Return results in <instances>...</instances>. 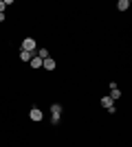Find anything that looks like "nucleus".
I'll use <instances>...</instances> for the list:
<instances>
[{
    "label": "nucleus",
    "mask_w": 132,
    "mask_h": 147,
    "mask_svg": "<svg viewBox=\"0 0 132 147\" xmlns=\"http://www.w3.org/2000/svg\"><path fill=\"white\" fill-rule=\"evenodd\" d=\"M35 49H38V42H35L33 37H26L24 42H22V49H20V51H29V53H35Z\"/></svg>",
    "instance_id": "obj_1"
},
{
    "label": "nucleus",
    "mask_w": 132,
    "mask_h": 147,
    "mask_svg": "<svg viewBox=\"0 0 132 147\" xmlns=\"http://www.w3.org/2000/svg\"><path fill=\"white\" fill-rule=\"evenodd\" d=\"M51 112H53L51 121L57 123V121H60V117H62V105H60V103H53V105H51Z\"/></svg>",
    "instance_id": "obj_2"
},
{
    "label": "nucleus",
    "mask_w": 132,
    "mask_h": 147,
    "mask_svg": "<svg viewBox=\"0 0 132 147\" xmlns=\"http://www.w3.org/2000/svg\"><path fill=\"white\" fill-rule=\"evenodd\" d=\"M42 66L46 68V70H55V59H51V57H46V59H42Z\"/></svg>",
    "instance_id": "obj_3"
},
{
    "label": "nucleus",
    "mask_w": 132,
    "mask_h": 147,
    "mask_svg": "<svg viewBox=\"0 0 132 147\" xmlns=\"http://www.w3.org/2000/svg\"><path fill=\"white\" fill-rule=\"evenodd\" d=\"M29 117H31V121H42V112H40V108H33V110L29 112Z\"/></svg>",
    "instance_id": "obj_4"
},
{
    "label": "nucleus",
    "mask_w": 132,
    "mask_h": 147,
    "mask_svg": "<svg viewBox=\"0 0 132 147\" xmlns=\"http://www.w3.org/2000/svg\"><path fill=\"white\" fill-rule=\"evenodd\" d=\"M35 57V53H29V51H20V59L22 61H31Z\"/></svg>",
    "instance_id": "obj_5"
},
{
    "label": "nucleus",
    "mask_w": 132,
    "mask_h": 147,
    "mask_svg": "<svg viewBox=\"0 0 132 147\" xmlns=\"http://www.w3.org/2000/svg\"><path fill=\"white\" fill-rule=\"evenodd\" d=\"M128 7H130V0H119V2H117V9H119V11H128Z\"/></svg>",
    "instance_id": "obj_6"
},
{
    "label": "nucleus",
    "mask_w": 132,
    "mask_h": 147,
    "mask_svg": "<svg viewBox=\"0 0 132 147\" xmlns=\"http://www.w3.org/2000/svg\"><path fill=\"white\" fill-rule=\"evenodd\" d=\"M112 103H114V101L110 97H101V105H104L106 110H108V108H112Z\"/></svg>",
    "instance_id": "obj_7"
},
{
    "label": "nucleus",
    "mask_w": 132,
    "mask_h": 147,
    "mask_svg": "<svg viewBox=\"0 0 132 147\" xmlns=\"http://www.w3.org/2000/svg\"><path fill=\"white\" fill-rule=\"evenodd\" d=\"M29 64H31V68H40V66H42V59H40V57L35 55V57H33L31 61H29Z\"/></svg>",
    "instance_id": "obj_8"
},
{
    "label": "nucleus",
    "mask_w": 132,
    "mask_h": 147,
    "mask_svg": "<svg viewBox=\"0 0 132 147\" xmlns=\"http://www.w3.org/2000/svg\"><path fill=\"white\" fill-rule=\"evenodd\" d=\"M35 55H38L40 59H46V57H49V51H46V49H40L38 53H35Z\"/></svg>",
    "instance_id": "obj_9"
},
{
    "label": "nucleus",
    "mask_w": 132,
    "mask_h": 147,
    "mask_svg": "<svg viewBox=\"0 0 132 147\" xmlns=\"http://www.w3.org/2000/svg\"><path fill=\"white\" fill-rule=\"evenodd\" d=\"M121 97V92H119V88H114L112 92H110V99H112V101H117V99Z\"/></svg>",
    "instance_id": "obj_10"
},
{
    "label": "nucleus",
    "mask_w": 132,
    "mask_h": 147,
    "mask_svg": "<svg viewBox=\"0 0 132 147\" xmlns=\"http://www.w3.org/2000/svg\"><path fill=\"white\" fill-rule=\"evenodd\" d=\"M5 7H7V5H5V0H0V13H5Z\"/></svg>",
    "instance_id": "obj_11"
}]
</instances>
